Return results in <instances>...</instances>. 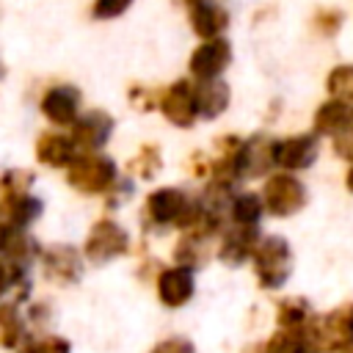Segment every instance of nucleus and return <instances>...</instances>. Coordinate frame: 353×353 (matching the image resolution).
Returning <instances> with one entry per match:
<instances>
[{
	"label": "nucleus",
	"mask_w": 353,
	"mask_h": 353,
	"mask_svg": "<svg viewBox=\"0 0 353 353\" xmlns=\"http://www.w3.org/2000/svg\"><path fill=\"white\" fill-rule=\"evenodd\" d=\"M201 212L199 196L182 185H152L141 199V232L143 237L176 234L188 229Z\"/></svg>",
	"instance_id": "f257e3e1"
},
{
	"label": "nucleus",
	"mask_w": 353,
	"mask_h": 353,
	"mask_svg": "<svg viewBox=\"0 0 353 353\" xmlns=\"http://www.w3.org/2000/svg\"><path fill=\"white\" fill-rule=\"evenodd\" d=\"M77 245H80L88 268H105L119 259H127L135 251V237L127 229V223L119 221V215L99 212L88 223V229Z\"/></svg>",
	"instance_id": "f03ea898"
},
{
	"label": "nucleus",
	"mask_w": 353,
	"mask_h": 353,
	"mask_svg": "<svg viewBox=\"0 0 353 353\" xmlns=\"http://www.w3.org/2000/svg\"><path fill=\"white\" fill-rule=\"evenodd\" d=\"M248 268L262 292H281L295 273V251L290 237L279 232H262Z\"/></svg>",
	"instance_id": "7ed1b4c3"
},
{
	"label": "nucleus",
	"mask_w": 353,
	"mask_h": 353,
	"mask_svg": "<svg viewBox=\"0 0 353 353\" xmlns=\"http://www.w3.org/2000/svg\"><path fill=\"white\" fill-rule=\"evenodd\" d=\"M301 334L306 353H353V298L314 312Z\"/></svg>",
	"instance_id": "20e7f679"
},
{
	"label": "nucleus",
	"mask_w": 353,
	"mask_h": 353,
	"mask_svg": "<svg viewBox=\"0 0 353 353\" xmlns=\"http://www.w3.org/2000/svg\"><path fill=\"white\" fill-rule=\"evenodd\" d=\"M259 196L265 204V215L273 221H290L295 215H301L309 207V185L301 174H290V171H270L262 182H259Z\"/></svg>",
	"instance_id": "39448f33"
},
{
	"label": "nucleus",
	"mask_w": 353,
	"mask_h": 353,
	"mask_svg": "<svg viewBox=\"0 0 353 353\" xmlns=\"http://www.w3.org/2000/svg\"><path fill=\"white\" fill-rule=\"evenodd\" d=\"M121 174V165L108 152H80L63 171V182L72 193L99 199Z\"/></svg>",
	"instance_id": "423d86ee"
},
{
	"label": "nucleus",
	"mask_w": 353,
	"mask_h": 353,
	"mask_svg": "<svg viewBox=\"0 0 353 353\" xmlns=\"http://www.w3.org/2000/svg\"><path fill=\"white\" fill-rule=\"evenodd\" d=\"M85 259H83V251L77 243H69V240H55L50 245H44L41 256H39V276L41 281H47L50 287L55 290H69V287H77L85 276Z\"/></svg>",
	"instance_id": "0eeeda50"
},
{
	"label": "nucleus",
	"mask_w": 353,
	"mask_h": 353,
	"mask_svg": "<svg viewBox=\"0 0 353 353\" xmlns=\"http://www.w3.org/2000/svg\"><path fill=\"white\" fill-rule=\"evenodd\" d=\"M152 290H154L157 303L165 312H182L193 303V298L199 292L196 270L174 265V262H163L152 279Z\"/></svg>",
	"instance_id": "6e6552de"
},
{
	"label": "nucleus",
	"mask_w": 353,
	"mask_h": 353,
	"mask_svg": "<svg viewBox=\"0 0 353 353\" xmlns=\"http://www.w3.org/2000/svg\"><path fill=\"white\" fill-rule=\"evenodd\" d=\"M323 154V141L314 132H290L273 138V163L279 171L306 174Z\"/></svg>",
	"instance_id": "1a4fd4ad"
},
{
	"label": "nucleus",
	"mask_w": 353,
	"mask_h": 353,
	"mask_svg": "<svg viewBox=\"0 0 353 353\" xmlns=\"http://www.w3.org/2000/svg\"><path fill=\"white\" fill-rule=\"evenodd\" d=\"M273 138L270 132L259 130L254 135H243L232 163H234V171H237V179L240 185L245 182H262L270 171H276V163H273Z\"/></svg>",
	"instance_id": "9d476101"
},
{
	"label": "nucleus",
	"mask_w": 353,
	"mask_h": 353,
	"mask_svg": "<svg viewBox=\"0 0 353 353\" xmlns=\"http://www.w3.org/2000/svg\"><path fill=\"white\" fill-rule=\"evenodd\" d=\"M41 119L55 130H69L83 113V91L74 83H52L39 97Z\"/></svg>",
	"instance_id": "9b49d317"
},
{
	"label": "nucleus",
	"mask_w": 353,
	"mask_h": 353,
	"mask_svg": "<svg viewBox=\"0 0 353 353\" xmlns=\"http://www.w3.org/2000/svg\"><path fill=\"white\" fill-rule=\"evenodd\" d=\"M157 113L174 127V130H193L199 124L196 113V94H193V80L179 77L160 88L157 94Z\"/></svg>",
	"instance_id": "f8f14e48"
},
{
	"label": "nucleus",
	"mask_w": 353,
	"mask_h": 353,
	"mask_svg": "<svg viewBox=\"0 0 353 353\" xmlns=\"http://www.w3.org/2000/svg\"><path fill=\"white\" fill-rule=\"evenodd\" d=\"M77 152H105L116 132V119L105 108H83L74 124L66 130Z\"/></svg>",
	"instance_id": "ddd939ff"
},
{
	"label": "nucleus",
	"mask_w": 353,
	"mask_h": 353,
	"mask_svg": "<svg viewBox=\"0 0 353 353\" xmlns=\"http://www.w3.org/2000/svg\"><path fill=\"white\" fill-rule=\"evenodd\" d=\"M262 237V226H232L226 223L221 229V234L215 237V262L223 265V268H245L254 248H256V240Z\"/></svg>",
	"instance_id": "4468645a"
},
{
	"label": "nucleus",
	"mask_w": 353,
	"mask_h": 353,
	"mask_svg": "<svg viewBox=\"0 0 353 353\" xmlns=\"http://www.w3.org/2000/svg\"><path fill=\"white\" fill-rule=\"evenodd\" d=\"M44 199L36 190L0 193V223L8 232H33V226L44 218Z\"/></svg>",
	"instance_id": "2eb2a0df"
},
{
	"label": "nucleus",
	"mask_w": 353,
	"mask_h": 353,
	"mask_svg": "<svg viewBox=\"0 0 353 353\" xmlns=\"http://www.w3.org/2000/svg\"><path fill=\"white\" fill-rule=\"evenodd\" d=\"M232 41L223 36L204 39L188 58V74L190 80H218L232 66Z\"/></svg>",
	"instance_id": "dca6fc26"
},
{
	"label": "nucleus",
	"mask_w": 353,
	"mask_h": 353,
	"mask_svg": "<svg viewBox=\"0 0 353 353\" xmlns=\"http://www.w3.org/2000/svg\"><path fill=\"white\" fill-rule=\"evenodd\" d=\"M77 146L72 143L69 132L66 130H55V127H47L36 135L33 141V160L47 168V171H66L69 163L77 157Z\"/></svg>",
	"instance_id": "f3484780"
},
{
	"label": "nucleus",
	"mask_w": 353,
	"mask_h": 353,
	"mask_svg": "<svg viewBox=\"0 0 353 353\" xmlns=\"http://www.w3.org/2000/svg\"><path fill=\"white\" fill-rule=\"evenodd\" d=\"M350 124H353V105L345 102V99L328 97V99H323L314 108V113H312V130L309 132H314L320 141H331L334 135H339Z\"/></svg>",
	"instance_id": "a211bd4d"
},
{
	"label": "nucleus",
	"mask_w": 353,
	"mask_h": 353,
	"mask_svg": "<svg viewBox=\"0 0 353 353\" xmlns=\"http://www.w3.org/2000/svg\"><path fill=\"white\" fill-rule=\"evenodd\" d=\"M193 94H196V113L199 121H215L221 119L229 105H232V88L223 77L218 80H193Z\"/></svg>",
	"instance_id": "6ab92c4d"
},
{
	"label": "nucleus",
	"mask_w": 353,
	"mask_h": 353,
	"mask_svg": "<svg viewBox=\"0 0 353 353\" xmlns=\"http://www.w3.org/2000/svg\"><path fill=\"white\" fill-rule=\"evenodd\" d=\"M163 168H165V157H163V149H160L157 141H143V143H138L135 152H132V154L127 157V163L121 165V171H124L127 176H132L138 185H141V182H143V185L157 182L160 174H163Z\"/></svg>",
	"instance_id": "aec40b11"
},
{
	"label": "nucleus",
	"mask_w": 353,
	"mask_h": 353,
	"mask_svg": "<svg viewBox=\"0 0 353 353\" xmlns=\"http://www.w3.org/2000/svg\"><path fill=\"white\" fill-rule=\"evenodd\" d=\"M188 19H190L193 33L201 41L223 36L229 28V11L215 0H190L188 3Z\"/></svg>",
	"instance_id": "412c9836"
},
{
	"label": "nucleus",
	"mask_w": 353,
	"mask_h": 353,
	"mask_svg": "<svg viewBox=\"0 0 353 353\" xmlns=\"http://www.w3.org/2000/svg\"><path fill=\"white\" fill-rule=\"evenodd\" d=\"M265 204H262V196L256 188H237L232 196H229V204H226V223L232 226H262L265 221Z\"/></svg>",
	"instance_id": "4be33fe9"
},
{
	"label": "nucleus",
	"mask_w": 353,
	"mask_h": 353,
	"mask_svg": "<svg viewBox=\"0 0 353 353\" xmlns=\"http://www.w3.org/2000/svg\"><path fill=\"white\" fill-rule=\"evenodd\" d=\"M314 314V303L303 292H281L273 301V328H303Z\"/></svg>",
	"instance_id": "5701e85b"
},
{
	"label": "nucleus",
	"mask_w": 353,
	"mask_h": 353,
	"mask_svg": "<svg viewBox=\"0 0 353 353\" xmlns=\"http://www.w3.org/2000/svg\"><path fill=\"white\" fill-rule=\"evenodd\" d=\"M30 328L25 320V312L14 301H0V350L17 353L28 342Z\"/></svg>",
	"instance_id": "b1692460"
},
{
	"label": "nucleus",
	"mask_w": 353,
	"mask_h": 353,
	"mask_svg": "<svg viewBox=\"0 0 353 353\" xmlns=\"http://www.w3.org/2000/svg\"><path fill=\"white\" fill-rule=\"evenodd\" d=\"M41 251H44V243L33 232H11L8 243H6V251H3V259L8 265L19 268V270H33L36 273Z\"/></svg>",
	"instance_id": "393cba45"
},
{
	"label": "nucleus",
	"mask_w": 353,
	"mask_h": 353,
	"mask_svg": "<svg viewBox=\"0 0 353 353\" xmlns=\"http://www.w3.org/2000/svg\"><path fill=\"white\" fill-rule=\"evenodd\" d=\"M135 193H138V182L132 179V176H127L124 171L119 174V179L99 196V204H102V212H121L132 199H135Z\"/></svg>",
	"instance_id": "a878e982"
},
{
	"label": "nucleus",
	"mask_w": 353,
	"mask_h": 353,
	"mask_svg": "<svg viewBox=\"0 0 353 353\" xmlns=\"http://www.w3.org/2000/svg\"><path fill=\"white\" fill-rule=\"evenodd\" d=\"M22 312H25V320H28L30 334H44V331H52V325H55V306H52L47 298L33 295V298H30V301L22 306Z\"/></svg>",
	"instance_id": "bb28decb"
},
{
	"label": "nucleus",
	"mask_w": 353,
	"mask_h": 353,
	"mask_svg": "<svg viewBox=\"0 0 353 353\" xmlns=\"http://www.w3.org/2000/svg\"><path fill=\"white\" fill-rule=\"evenodd\" d=\"M72 350H74L72 339L52 328L44 334H30L28 342L22 345V350H17V353H72Z\"/></svg>",
	"instance_id": "cd10ccee"
},
{
	"label": "nucleus",
	"mask_w": 353,
	"mask_h": 353,
	"mask_svg": "<svg viewBox=\"0 0 353 353\" xmlns=\"http://www.w3.org/2000/svg\"><path fill=\"white\" fill-rule=\"evenodd\" d=\"M325 91L334 99H345L353 105V63H336L325 74Z\"/></svg>",
	"instance_id": "c85d7f7f"
},
{
	"label": "nucleus",
	"mask_w": 353,
	"mask_h": 353,
	"mask_svg": "<svg viewBox=\"0 0 353 353\" xmlns=\"http://www.w3.org/2000/svg\"><path fill=\"white\" fill-rule=\"evenodd\" d=\"M36 171L28 165H6L0 168V193H17V190H36Z\"/></svg>",
	"instance_id": "c756f323"
},
{
	"label": "nucleus",
	"mask_w": 353,
	"mask_h": 353,
	"mask_svg": "<svg viewBox=\"0 0 353 353\" xmlns=\"http://www.w3.org/2000/svg\"><path fill=\"white\" fill-rule=\"evenodd\" d=\"M157 94H160L157 88L143 85V83H135V85L127 88V102L138 113H152V110H157Z\"/></svg>",
	"instance_id": "7c9ffc66"
},
{
	"label": "nucleus",
	"mask_w": 353,
	"mask_h": 353,
	"mask_svg": "<svg viewBox=\"0 0 353 353\" xmlns=\"http://www.w3.org/2000/svg\"><path fill=\"white\" fill-rule=\"evenodd\" d=\"M342 22H345V14L336 11V8H320V11H314V17H312L314 33H320V36H325V39L336 36L339 28H342Z\"/></svg>",
	"instance_id": "2f4dec72"
},
{
	"label": "nucleus",
	"mask_w": 353,
	"mask_h": 353,
	"mask_svg": "<svg viewBox=\"0 0 353 353\" xmlns=\"http://www.w3.org/2000/svg\"><path fill=\"white\" fill-rule=\"evenodd\" d=\"M149 353H196V342L185 334H168L163 339H157Z\"/></svg>",
	"instance_id": "473e14b6"
},
{
	"label": "nucleus",
	"mask_w": 353,
	"mask_h": 353,
	"mask_svg": "<svg viewBox=\"0 0 353 353\" xmlns=\"http://www.w3.org/2000/svg\"><path fill=\"white\" fill-rule=\"evenodd\" d=\"M185 174L196 182H204L207 174H210V152H201V149H193L188 157H185Z\"/></svg>",
	"instance_id": "72a5a7b5"
},
{
	"label": "nucleus",
	"mask_w": 353,
	"mask_h": 353,
	"mask_svg": "<svg viewBox=\"0 0 353 353\" xmlns=\"http://www.w3.org/2000/svg\"><path fill=\"white\" fill-rule=\"evenodd\" d=\"M328 146H331V154H334L336 160H342L345 165L353 163V124L345 127L339 135H334V138L328 141Z\"/></svg>",
	"instance_id": "f704fd0d"
},
{
	"label": "nucleus",
	"mask_w": 353,
	"mask_h": 353,
	"mask_svg": "<svg viewBox=\"0 0 353 353\" xmlns=\"http://www.w3.org/2000/svg\"><path fill=\"white\" fill-rule=\"evenodd\" d=\"M130 6H132V0H94L91 17H94V19H116V17H121Z\"/></svg>",
	"instance_id": "c9c22d12"
},
{
	"label": "nucleus",
	"mask_w": 353,
	"mask_h": 353,
	"mask_svg": "<svg viewBox=\"0 0 353 353\" xmlns=\"http://www.w3.org/2000/svg\"><path fill=\"white\" fill-rule=\"evenodd\" d=\"M19 273H33V270H19L14 265H8L3 256H0V301H8L11 298V290L19 279Z\"/></svg>",
	"instance_id": "e433bc0d"
},
{
	"label": "nucleus",
	"mask_w": 353,
	"mask_h": 353,
	"mask_svg": "<svg viewBox=\"0 0 353 353\" xmlns=\"http://www.w3.org/2000/svg\"><path fill=\"white\" fill-rule=\"evenodd\" d=\"M342 185H345V190L353 196V163H347V165H345V174H342Z\"/></svg>",
	"instance_id": "4c0bfd02"
},
{
	"label": "nucleus",
	"mask_w": 353,
	"mask_h": 353,
	"mask_svg": "<svg viewBox=\"0 0 353 353\" xmlns=\"http://www.w3.org/2000/svg\"><path fill=\"white\" fill-rule=\"evenodd\" d=\"M240 353H268V350H265L262 339H256V342H248V345H243V350H240Z\"/></svg>",
	"instance_id": "58836bf2"
},
{
	"label": "nucleus",
	"mask_w": 353,
	"mask_h": 353,
	"mask_svg": "<svg viewBox=\"0 0 353 353\" xmlns=\"http://www.w3.org/2000/svg\"><path fill=\"white\" fill-rule=\"evenodd\" d=\"M8 234H11V232H8V229H6L3 223H0V256H3V251H6V243H8Z\"/></svg>",
	"instance_id": "ea45409f"
},
{
	"label": "nucleus",
	"mask_w": 353,
	"mask_h": 353,
	"mask_svg": "<svg viewBox=\"0 0 353 353\" xmlns=\"http://www.w3.org/2000/svg\"><path fill=\"white\" fill-rule=\"evenodd\" d=\"M0 77H3V69H0Z\"/></svg>",
	"instance_id": "a19ab883"
}]
</instances>
